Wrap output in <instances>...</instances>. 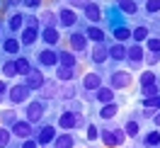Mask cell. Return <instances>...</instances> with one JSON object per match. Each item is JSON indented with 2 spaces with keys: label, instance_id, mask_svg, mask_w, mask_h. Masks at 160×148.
<instances>
[{
  "label": "cell",
  "instance_id": "obj_13",
  "mask_svg": "<svg viewBox=\"0 0 160 148\" xmlns=\"http://www.w3.org/2000/svg\"><path fill=\"white\" fill-rule=\"evenodd\" d=\"M70 49L73 51H85V46H88V37L85 34H70Z\"/></svg>",
  "mask_w": 160,
  "mask_h": 148
},
{
  "label": "cell",
  "instance_id": "obj_5",
  "mask_svg": "<svg viewBox=\"0 0 160 148\" xmlns=\"http://www.w3.org/2000/svg\"><path fill=\"white\" fill-rule=\"evenodd\" d=\"M24 114H27V121H29V124H37L41 119V114H44V105H41V102H29Z\"/></svg>",
  "mask_w": 160,
  "mask_h": 148
},
{
  "label": "cell",
  "instance_id": "obj_25",
  "mask_svg": "<svg viewBox=\"0 0 160 148\" xmlns=\"http://www.w3.org/2000/svg\"><path fill=\"white\" fill-rule=\"evenodd\" d=\"M20 41L15 39V37H12V39H8L5 41V44H2V49H5V54H10V56H15V54H17V51H20Z\"/></svg>",
  "mask_w": 160,
  "mask_h": 148
},
{
  "label": "cell",
  "instance_id": "obj_21",
  "mask_svg": "<svg viewBox=\"0 0 160 148\" xmlns=\"http://www.w3.org/2000/svg\"><path fill=\"white\" fill-rule=\"evenodd\" d=\"M88 39H92L95 44H102L104 41V32L100 29V27H88V34H85Z\"/></svg>",
  "mask_w": 160,
  "mask_h": 148
},
{
  "label": "cell",
  "instance_id": "obj_17",
  "mask_svg": "<svg viewBox=\"0 0 160 148\" xmlns=\"http://www.w3.org/2000/svg\"><path fill=\"white\" fill-rule=\"evenodd\" d=\"M109 56L114 61H124L126 59V46H124V44H112L109 46Z\"/></svg>",
  "mask_w": 160,
  "mask_h": 148
},
{
  "label": "cell",
  "instance_id": "obj_40",
  "mask_svg": "<svg viewBox=\"0 0 160 148\" xmlns=\"http://www.w3.org/2000/svg\"><path fill=\"white\" fill-rule=\"evenodd\" d=\"M85 136H88V141H95V138L100 136L97 126H95V124H88V129H85Z\"/></svg>",
  "mask_w": 160,
  "mask_h": 148
},
{
  "label": "cell",
  "instance_id": "obj_3",
  "mask_svg": "<svg viewBox=\"0 0 160 148\" xmlns=\"http://www.w3.org/2000/svg\"><path fill=\"white\" fill-rule=\"evenodd\" d=\"M29 92L32 90L27 88V85H12L10 88V102L12 105H22V102H27V97H29Z\"/></svg>",
  "mask_w": 160,
  "mask_h": 148
},
{
  "label": "cell",
  "instance_id": "obj_38",
  "mask_svg": "<svg viewBox=\"0 0 160 148\" xmlns=\"http://www.w3.org/2000/svg\"><path fill=\"white\" fill-rule=\"evenodd\" d=\"M143 105L148 109H155V107H160V95H153V97H146L143 100Z\"/></svg>",
  "mask_w": 160,
  "mask_h": 148
},
{
  "label": "cell",
  "instance_id": "obj_37",
  "mask_svg": "<svg viewBox=\"0 0 160 148\" xmlns=\"http://www.w3.org/2000/svg\"><path fill=\"white\" fill-rule=\"evenodd\" d=\"M143 143H146V146H158V143H160V134H158V131H150L148 136L143 138Z\"/></svg>",
  "mask_w": 160,
  "mask_h": 148
},
{
  "label": "cell",
  "instance_id": "obj_31",
  "mask_svg": "<svg viewBox=\"0 0 160 148\" xmlns=\"http://www.w3.org/2000/svg\"><path fill=\"white\" fill-rule=\"evenodd\" d=\"M131 37H133V41H146L148 39V29L146 27H136V29L131 32Z\"/></svg>",
  "mask_w": 160,
  "mask_h": 148
},
{
  "label": "cell",
  "instance_id": "obj_27",
  "mask_svg": "<svg viewBox=\"0 0 160 148\" xmlns=\"http://www.w3.org/2000/svg\"><path fill=\"white\" fill-rule=\"evenodd\" d=\"M56 75H58L61 83H68V80H73V68H68V66H58Z\"/></svg>",
  "mask_w": 160,
  "mask_h": 148
},
{
  "label": "cell",
  "instance_id": "obj_41",
  "mask_svg": "<svg viewBox=\"0 0 160 148\" xmlns=\"http://www.w3.org/2000/svg\"><path fill=\"white\" fill-rule=\"evenodd\" d=\"M41 17H44V22H46V27H53V24L58 22V15H53V12H44Z\"/></svg>",
  "mask_w": 160,
  "mask_h": 148
},
{
  "label": "cell",
  "instance_id": "obj_52",
  "mask_svg": "<svg viewBox=\"0 0 160 148\" xmlns=\"http://www.w3.org/2000/svg\"><path fill=\"white\" fill-rule=\"evenodd\" d=\"M5 3H8V5H17L20 0H5Z\"/></svg>",
  "mask_w": 160,
  "mask_h": 148
},
{
  "label": "cell",
  "instance_id": "obj_9",
  "mask_svg": "<svg viewBox=\"0 0 160 148\" xmlns=\"http://www.w3.org/2000/svg\"><path fill=\"white\" fill-rule=\"evenodd\" d=\"M58 22L63 27H73V24L78 22V15H75V10H70V8H63V10L58 12Z\"/></svg>",
  "mask_w": 160,
  "mask_h": 148
},
{
  "label": "cell",
  "instance_id": "obj_33",
  "mask_svg": "<svg viewBox=\"0 0 160 148\" xmlns=\"http://www.w3.org/2000/svg\"><path fill=\"white\" fill-rule=\"evenodd\" d=\"M114 37H117V41H119V44H124V41L131 37V32L126 29V27H117V29H114Z\"/></svg>",
  "mask_w": 160,
  "mask_h": 148
},
{
  "label": "cell",
  "instance_id": "obj_12",
  "mask_svg": "<svg viewBox=\"0 0 160 148\" xmlns=\"http://www.w3.org/2000/svg\"><path fill=\"white\" fill-rule=\"evenodd\" d=\"M82 10H85V17H88L90 22H100V20H102V10H100V5H95V3H88Z\"/></svg>",
  "mask_w": 160,
  "mask_h": 148
},
{
  "label": "cell",
  "instance_id": "obj_28",
  "mask_svg": "<svg viewBox=\"0 0 160 148\" xmlns=\"http://www.w3.org/2000/svg\"><path fill=\"white\" fill-rule=\"evenodd\" d=\"M124 134H126L129 138L138 136V121H136V119H129V121H126V126H124Z\"/></svg>",
  "mask_w": 160,
  "mask_h": 148
},
{
  "label": "cell",
  "instance_id": "obj_50",
  "mask_svg": "<svg viewBox=\"0 0 160 148\" xmlns=\"http://www.w3.org/2000/svg\"><path fill=\"white\" fill-rule=\"evenodd\" d=\"M2 92H8V85H5L2 80H0V95H2Z\"/></svg>",
  "mask_w": 160,
  "mask_h": 148
},
{
  "label": "cell",
  "instance_id": "obj_47",
  "mask_svg": "<svg viewBox=\"0 0 160 148\" xmlns=\"http://www.w3.org/2000/svg\"><path fill=\"white\" fill-rule=\"evenodd\" d=\"M22 148H37V141H32V138H24Z\"/></svg>",
  "mask_w": 160,
  "mask_h": 148
},
{
  "label": "cell",
  "instance_id": "obj_7",
  "mask_svg": "<svg viewBox=\"0 0 160 148\" xmlns=\"http://www.w3.org/2000/svg\"><path fill=\"white\" fill-rule=\"evenodd\" d=\"M78 114H73V112H66V114H61V119H58V126L61 129H66V131H73V129L78 126Z\"/></svg>",
  "mask_w": 160,
  "mask_h": 148
},
{
  "label": "cell",
  "instance_id": "obj_44",
  "mask_svg": "<svg viewBox=\"0 0 160 148\" xmlns=\"http://www.w3.org/2000/svg\"><path fill=\"white\" fill-rule=\"evenodd\" d=\"M148 49L150 54H160V39H148Z\"/></svg>",
  "mask_w": 160,
  "mask_h": 148
},
{
  "label": "cell",
  "instance_id": "obj_30",
  "mask_svg": "<svg viewBox=\"0 0 160 148\" xmlns=\"http://www.w3.org/2000/svg\"><path fill=\"white\" fill-rule=\"evenodd\" d=\"M15 68H17L20 75H27L32 66H29V61H27V59H17V61H15Z\"/></svg>",
  "mask_w": 160,
  "mask_h": 148
},
{
  "label": "cell",
  "instance_id": "obj_35",
  "mask_svg": "<svg viewBox=\"0 0 160 148\" xmlns=\"http://www.w3.org/2000/svg\"><path fill=\"white\" fill-rule=\"evenodd\" d=\"M58 95H61V97H66V100H73V97H75V88H73V83H70V85H63V88L58 90Z\"/></svg>",
  "mask_w": 160,
  "mask_h": 148
},
{
  "label": "cell",
  "instance_id": "obj_49",
  "mask_svg": "<svg viewBox=\"0 0 160 148\" xmlns=\"http://www.w3.org/2000/svg\"><path fill=\"white\" fill-rule=\"evenodd\" d=\"M24 5H27V8H39L41 0H24Z\"/></svg>",
  "mask_w": 160,
  "mask_h": 148
},
{
  "label": "cell",
  "instance_id": "obj_2",
  "mask_svg": "<svg viewBox=\"0 0 160 148\" xmlns=\"http://www.w3.org/2000/svg\"><path fill=\"white\" fill-rule=\"evenodd\" d=\"M131 73L129 70H114L112 73V88H119V90H126L131 88Z\"/></svg>",
  "mask_w": 160,
  "mask_h": 148
},
{
  "label": "cell",
  "instance_id": "obj_23",
  "mask_svg": "<svg viewBox=\"0 0 160 148\" xmlns=\"http://www.w3.org/2000/svg\"><path fill=\"white\" fill-rule=\"evenodd\" d=\"M73 143H75V141H73V134H63V136L56 138V146L53 148H73Z\"/></svg>",
  "mask_w": 160,
  "mask_h": 148
},
{
  "label": "cell",
  "instance_id": "obj_48",
  "mask_svg": "<svg viewBox=\"0 0 160 148\" xmlns=\"http://www.w3.org/2000/svg\"><path fill=\"white\" fill-rule=\"evenodd\" d=\"M90 0H70V5H75V8H85Z\"/></svg>",
  "mask_w": 160,
  "mask_h": 148
},
{
  "label": "cell",
  "instance_id": "obj_29",
  "mask_svg": "<svg viewBox=\"0 0 160 148\" xmlns=\"http://www.w3.org/2000/svg\"><path fill=\"white\" fill-rule=\"evenodd\" d=\"M10 138H12L10 129H8V126H2V124H0V148H8V146H10Z\"/></svg>",
  "mask_w": 160,
  "mask_h": 148
},
{
  "label": "cell",
  "instance_id": "obj_6",
  "mask_svg": "<svg viewBox=\"0 0 160 148\" xmlns=\"http://www.w3.org/2000/svg\"><path fill=\"white\" fill-rule=\"evenodd\" d=\"M39 63H41V66H46V68H51V66H58V54L51 49V46H46V49L39 54Z\"/></svg>",
  "mask_w": 160,
  "mask_h": 148
},
{
  "label": "cell",
  "instance_id": "obj_36",
  "mask_svg": "<svg viewBox=\"0 0 160 148\" xmlns=\"http://www.w3.org/2000/svg\"><path fill=\"white\" fill-rule=\"evenodd\" d=\"M141 85H155V73H153V70H143V75H141Z\"/></svg>",
  "mask_w": 160,
  "mask_h": 148
},
{
  "label": "cell",
  "instance_id": "obj_22",
  "mask_svg": "<svg viewBox=\"0 0 160 148\" xmlns=\"http://www.w3.org/2000/svg\"><path fill=\"white\" fill-rule=\"evenodd\" d=\"M58 63L61 66H68V68H75V56L70 51H61L58 54Z\"/></svg>",
  "mask_w": 160,
  "mask_h": 148
},
{
  "label": "cell",
  "instance_id": "obj_46",
  "mask_svg": "<svg viewBox=\"0 0 160 148\" xmlns=\"http://www.w3.org/2000/svg\"><path fill=\"white\" fill-rule=\"evenodd\" d=\"M27 27H34V29H39V17H27Z\"/></svg>",
  "mask_w": 160,
  "mask_h": 148
},
{
  "label": "cell",
  "instance_id": "obj_15",
  "mask_svg": "<svg viewBox=\"0 0 160 148\" xmlns=\"http://www.w3.org/2000/svg\"><path fill=\"white\" fill-rule=\"evenodd\" d=\"M37 39H39V32L34 29V27H27V29L22 32V41H20V44H24V46H32Z\"/></svg>",
  "mask_w": 160,
  "mask_h": 148
},
{
  "label": "cell",
  "instance_id": "obj_19",
  "mask_svg": "<svg viewBox=\"0 0 160 148\" xmlns=\"http://www.w3.org/2000/svg\"><path fill=\"white\" fill-rule=\"evenodd\" d=\"M126 59H131V61H143V49H141L138 44H131L129 49H126Z\"/></svg>",
  "mask_w": 160,
  "mask_h": 148
},
{
  "label": "cell",
  "instance_id": "obj_42",
  "mask_svg": "<svg viewBox=\"0 0 160 148\" xmlns=\"http://www.w3.org/2000/svg\"><path fill=\"white\" fill-rule=\"evenodd\" d=\"M141 95L153 97V95H158V88H155V85H141Z\"/></svg>",
  "mask_w": 160,
  "mask_h": 148
},
{
  "label": "cell",
  "instance_id": "obj_16",
  "mask_svg": "<svg viewBox=\"0 0 160 148\" xmlns=\"http://www.w3.org/2000/svg\"><path fill=\"white\" fill-rule=\"evenodd\" d=\"M53 138H56V129H53V126H44V129H41V134H39V138H37V143L46 146V143L53 141Z\"/></svg>",
  "mask_w": 160,
  "mask_h": 148
},
{
  "label": "cell",
  "instance_id": "obj_43",
  "mask_svg": "<svg viewBox=\"0 0 160 148\" xmlns=\"http://www.w3.org/2000/svg\"><path fill=\"white\" fill-rule=\"evenodd\" d=\"M146 10L148 12H160V0H146Z\"/></svg>",
  "mask_w": 160,
  "mask_h": 148
},
{
  "label": "cell",
  "instance_id": "obj_45",
  "mask_svg": "<svg viewBox=\"0 0 160 148\" xmlns=\"http://www.w3.org/2000/svg\"><path fill=\"white\" fill-rule=\"evenodd\" d=\"M143 59H146L148 66H155V63L160 61V56H158V54H143Z\"/></svg>",
  "mask_w": 160,
  "mask_h": 148
},
{
  "label": "cell",
  "instance_id": "obj_24",
  "mask_svg": "<svg viewBox=\"0 0 160 148\" xmlns=\"http://www.w3.org/2000/svg\"><path fill=\"white\" fill-rule=\"evenodd\" d=\"M39 90L44 92V97H46V100H51V97H56V95H58V85H53V83H44Z\"/></svg>",
  "mask_w": 160,
  "mask_h": 148
},
{
  "label": "cell",
  "instance_id": "obj_10",
  "mask_svg": "<svg viewBox=\"0 0 160 148\" xmlns=\"http://www.w3.org/2000/svg\"><path fill=\"white\" fill-rule=\"evenodd\" d=\"M82 88H85V90H97V88H102L100 73H88V75L82 78Z\"/></svg>",
  "mask_w": 160,
  "mask_h": 148
},
{
  "label": "cell",
  "instance_id": "obj_11",
  "mask_svg": "<svg viewBox=\"0 0 160 148\" xmlns=\"http://www.w3.org/2000/svg\"><path fill=\"white\" fill-rule=\"evenodd\" d=\"M41 39L46 41V46H56L58 44V39H61V34L53 27H44V32H41Z\"/></svg>",
  "mask_w": 160,
  "mask_h": 148
},
{
  "label": "cell",
  "instance_id": "obj_20",
  "mask_svg": "<svg viewBox=\"0 0 160 148\" xmlns=\"http://www.w3.org/2000/svg\"><path fill=\"white\" fill-rule=\"evenodd\" d=\"M97 100L100 102H114V88H97Z\"/></svg>",
  "mask_w": 160,
  "mask_h": 148
},
{
  "label": "cell",
  "instance_id": "obj_4",
  "mask_svg": "<svg viewBox=\"0 0 160 148\" xmlns=\"http://www.w3.org/2000/svg\"><path fill=\"white\" fill-rule=\"evenodd\" d=\"M44 83H46V80H44V75H41V70H37V68H29V73L24 75V85H27L29 90H39Z\"/></svg>",
  "mask_w": 160,
  "mask_h": 148
},
{
  "label": "cell",
  "instance_id": "obj_26",
  "mask_svg": "<svg viewBox=\"0 0 160 148\" xmlns=\"http://www.w3.org/2000/svg\"><path fill=\"white\" fill-rule=\"evenodd\" d=\"M0 121H2V126H10V124H15V121H17V117H15V109H5V112H0Z\"/></svg>",
  "mask_w": 160,
  "mask_h": 148
},
{
  "label": "cell",
  "instance_id": "obj_8",
  "mask_svg": "<svg viewBox=\"0 0 160 148\" xmlns=\"http://www.w3.org/2000/svg\"><path fill=\"white\" fill-rule=\"evenodd\" d=\"M10 134H15L17 138H29L32 136V124L29 121H15Z\"/></svg>",
  "mask_w": 160,
  "mask_h": 148
},
{
  "label": "cell",
  "instance_id": "obj_39",
  "mask_svg": "<svg viewBox=\"0 0 160 148\" xmlns=\"http://www.w3.org/2000/svg\"><path fill=\"white\" fill-rule=\"evenodd\" d=\"M2 75H8V78L17 75V68H15V63H12V61H8V63L2 66Z\"/></svg>",
  "mask_w": 160,
  "mask_h": 148
},
{
  "label": "cell",
  "instance_id": "obj_51",
  "mask_svg": "<svg viewBox=\"0 0 160 148\" xmlns=\"http://www.w3.org/2000/svg\"><path fill=\"white\" fill-rule=\"evenodd\" d=\"M153 119H155V124L160 126V114H153Z\"/></svg>",
  "mask_w": 160,
  "mask_h": 148
},
{
  "label": "cell",
  "instance_id": "obj_14",
  "mask_svg": "<svg viewBox=\"0 0 160 148\" xmlns=\"http://www.w3.org/2000/svg\"><path fill=\"white\" fill-rule=\"evenodd\" d=\"M107 56H109V49H107L104 44H97V46L92 49V61H95V63H104Z\"/></svg>",
  "mask_w": 160,
  "mask_h": 148
},
{
  "label": "cell",
  "instance_id": "obj_34",
  "mask_svg": "<svg viewBox=\"0 0 160 148\" xmlns=\"http://www.w3.org/2000/svg\"><path fill=\"white\" fill-rule=\"evenodd\" d=\"M119 5L126 15H136V3H133V0H119Z\"/></svg>",
  "mask_w": 160,
  "mask_h": 148
},
{
  "label": "cell",
  "instance_id": "obj_1",
  "mask_svg": "<svg viewBox=\"0 0 160 148\" xmlns=\"http://www.w3.org/2000/svg\"><path fill=\"white\" fill-rule=\"evenodd\" d=\"M124 138H126V134L119 131V129H114V131H102V143H104L107 148L121 146V143H124Z\"/></svg>",
  "mask_w": 160,
  "mask_h": 148
},
{
  "label": "cell",
  "instance_id": "obj_18",
  "mask_svg": "<svg viewBox=\"0 0 160 148\" xmlns=\"http://www.w3.org/2000/svg\"><path fill=\"white\" fill-rule=\"evenodd\" d=\"M117 112H119V107H117L114 102H107V105L100 109V117L102 119H114V117H117Z\"/></svg>",
  "mask_w": 160,
  "mask_h": 148
},
{
  "label": "cell",
  "instance_id": "obj_32",
  "mask_svg": "<svg viewBox=\"0 0 160 148\" xmlns=\"http://www.w3.org/2000/svg\"><path fill=\"white\" fill-rule=\"evenodd\" d=\"M22 22H24V20H22V15H20V12H15L10 20H8V24H10V29H12V32H17V29L22 27Z\"/></svg>",
  "mask_w": 160,
  "mask_h": 148
}]
</instances>
